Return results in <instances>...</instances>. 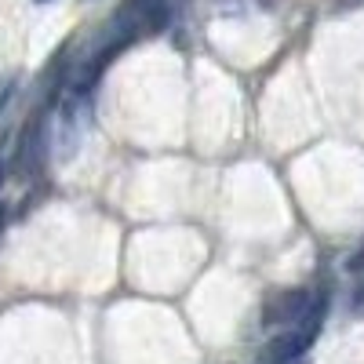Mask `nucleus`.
<instances>
[{
	"label": "nucleus",
	"instance_id": "6e6552de",
	"mask_svg": "<svg viewBox=\"0 0 364 364\" xmlns=\"http://www.w3.org/2000/svg\"><path fill=\"white\" fill-rule=\"evenodd\" d=\"M37 4H44V0H37Z\"/></svg>",
	"mask_w": 364,
	"mask_h": 364
},
{
	"label": "nucleus",
	"instance_id": "7ed1b4c3",
	"mask_svg": "<svg viewBox=\"0 0 364 364\" xmlns=\"http://www.w3.org/2000/svg\"><path fill=\"white\" fill-rule=\"evenodd\" d=\"M306 350H310V339L302 336V331H291V336H281L277 343L269 346V357L277 360V364H291V360H299Z\"/></svg>",
	"mask_w": 364,
	"mask_h": 364
},
{
	"label": "nucleus",
	"instance_id": "20e7f679",
	"mask_svg": "<svg viewBox=\"0 0 364 364\" xmlns=\"http://www.w3.org/2000/svg\"><path fill=\"white\" fill-rule=\"evenodd\" d=\"M350 269H353V273H364V248H360L357 255H350Z\"/></svg>",
	"mask_w": 364,
	"mask_h": 364
},
{
	"label": "nucleus",
	"instance_id": "f257e3e1",
	"mask_svg": "<svg viewBox=\"0 0 364 364\" xmlns=\"http://www.w3.org/2000/svg\"><path fill=\"white\" fill-rule=\"evenodd\" d=\"M168 18H171L168 0H124V4L117 8V15H113V26H109L113 29V33H109L113 41L99 55V63L91 66V77H95L124 44H132L139 37H149V33H161V29L168 26Z\"/></svg>",
	"mask_w": 364,
	"mask_h": 364
},
{
	"label": "nucleus",
	"instance_id": "f03ea898",
	"mask_svg": "<svg viewBox=\"0 0 364 364\" xmlns=\"http://www.w3.org/2000/svg\"><path fill=\"white\" fill-rule=\"evenodd\" d=\"M314 295L302 291V288H291V291H273L266 299V310H262V321L266 324H295L306 317Z\"/></svg>",
	"mask_w": 364,
	"mask_h": 364
},
{
	"label": "nucleus",
	"instance_id": "39448f33",
	"mask_svg": "<svg viewBox=\"0 0 364 364\" xmlns=\"http://www.w3.org/2000/svg\"><path fill=\"white\" fill-rule=\"evenodd\" d=\"M353 310H357V314H364V284L353 291Z\"/></svg>",
	"mask_w": 364,
	"mask_h": 364
},
{
	"label": "nucleus",
	"instance_id": "0eeeda50",
	"mask_svg": "<svg viewBox=\"0 0 364 364\" xmlns=\"http://www.w3.org/2000/svg\"><path fill=\"white\" fill-rule=\"evenodd\" d=\"M0 182H4V164H0Z\"/></svg>",
	"mask_w": 364,
	"mask_h": 364
},
{
	"label": "nucleus",
	"instance_id": "423d86ee",
	"mask_svg": "<svg viewBox=\"0 0 364 364\" xmlns=\"http://www.w3.org/2000/svg\"><path fill=\"white\" fill-rule=\"evenodd\" d=\"M4 223H8V211L0 208V233H4Z\"/></svg>",
	"mask_w": 364,
	"mask_h": 364
}]
</instances>
